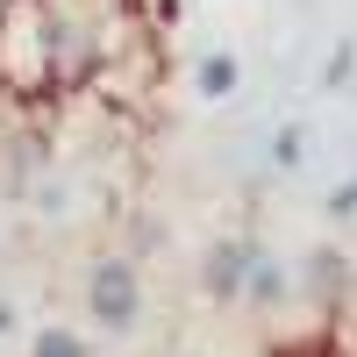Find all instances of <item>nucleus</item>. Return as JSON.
<instances>
[{
  "label": "nucleus",
  "instance_id": "nucleus-5",
  "mask_svg": "<svg viewBox=\"0 0 357 357\" xmlns=\"http://www.w3.org/2000/svg\"><path fill=\"white\" fill-rule=\"evenodd\" d=\"M293 286H301V279L286 272V257H272V250H264V257H257V272H250L243 307H250V314H279V307L293 301Z\"/></svg>",
  "mask_w": 357,
  "mask_h": 357
},
{
  "label": "nucleus",
  "instance_id": "nucleus-10",
  "mask_svg": "<svg viewBox=\"0 0 357 357\" xmlns=\"http://www.w3.org/2000/svg\"><path fill=\"white\" fill-rule=\"evenodd\" d=\"M8 329H15V307H8V301H0V336H8Z\"/></svg>",
  "mask_w": 357,
  "mask_h": 357
},
{
  "label": "nucleus",
  "instance_id": "nucleus-9",
  "mask_svg": "<svg viewBox=\"0 0 357 357\" xmlns=\"http://www.w3.org/2000/svg\"><path fill=\"white\" fill-rule=\"evenodd\" d=\"M321 207H329V222H357V172H350V178H336Z\"/></svg>",
  "mask_w": 357,
  "mask_h": 357
},
{
  "label": "nucleus",
  "instance_id": "nucleus-2",
  "mask_svg": "<svg viewBox=\"0 0 357 357\" xmlns=\"http://www.w3.org/2000/svg\"><path fill=\"white\" fill-rule=\"evenodd\" d=\"M257 257H264V243L250 229H229V236H215L200 257H193V279H200V301L207 307H243V293H250V272H257Z\"/></svg>",
  "mask_w": 357,
  "mask_h": 357
},
{
  "label": "nucleus",
  "instance_id": "nucleus-8",
  "mask_svg": "<svg viewBox=\"0 0 357 357\" xmlns=\"http://www.w3.org/2000/svg\"><path fill=\"white\" fill-rule=\"evenodd\" d=\"M301 158H307V129H301V122H286V129L272 136V165H279V172H293Z\"/></svg>",
  "mask_w": 357,
  "mask_h": 357
},
{
  "label": "nucleus",
  "instance_id": "nucleus-6",
  "mask_svg": "<svg viewBox=\"0 0 357 357\" xmlns=\"http://www.w3.org/2000/svg\"><path fill=\"white\" fill-rule=\"evenodd\" d=\"M29 357H93V336H79V329H36L29 336Z\"/></svg>",
  "mask_w": 357,
  "mask_h": 357
},
{
  "label": "nucleus",
  "instance_id": "nucleus-7",
  "mask_svg": "<svg viewBox=\"0 0 357 357\" xmlns=\"http://www.w3.org/2000/svg\"><path fill=\"white\" fill-rule=\"evenodd\" d=\"M350 79H357V43L343 36V43H336L329 57H321V93H343Z\"/></svg>",
  "mask_w": 357,
  "mask_h": 357
},
{
  "label": "nucleus",
  "instance_id": "nucleus-3",
  "mask_svg": "<svg viewBox=\"0 0 357 357\" xmlns=\"http://www.w3.org/2000/svg\"><path fill=\"white\" fill-rule=\"evenodd\" d=\"M357 286V272H350V257L336 250V243H321V250H307V264H301V293L314 307H336L343 293Z\"/></svg>",
  "mask_w": 357,
  "mask_h": 357
},
{
  "label": "nucleus",
  "instance_id": "nucleus-11",
  "mask_svg": "<svg viewBox=\"0 0 357 357\" xmlns=\"http://www.w3.org/2000/svg\"><path fill=\"white\" fill-rule=\"evenodd\" d=\"M8 8H15V0H0V22H8Z\"/></svg>",
  "mask_w": 357,
  "mask_h": 357
},
{
  "label": "nucleus",
  "instance_id": "nucleus-1",
  "mask_svg": "<svg viewBox=\"0 0 357 357\" xmlns=\"http://www.w3.org/2000/svg\"><path fill=\"white\" fill-rule=\"evenodd\" d=\"M79 301H86V321H93V336H114L129 343L143 329V314H151V293H143V264L129 250H100L86 264L79 279Z\"/></svg>",
  "mask_w": 357,
  "mask_h": 357
},
{
  "label": "nucleus",
  "instance_id": "nucleus-4",
  "mask_svg": "<svg viewBox=\"0 0 357 357\" xmlns=\"http://www.w3.org/2000/svg\"><path fill=\"white\" fill-rule=\"evenodd\" d=\"M193 93L200 100H236L243 93V57L236 50H200L193 57Z\"/></svg>",
  "mask_w": 357,
  "mask_h": 357
}]
</instances>
